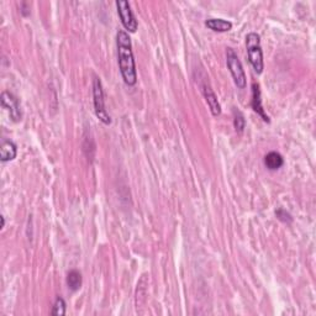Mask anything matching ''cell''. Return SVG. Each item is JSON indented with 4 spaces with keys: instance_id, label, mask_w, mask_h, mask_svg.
Instances as JSON below:
<instances>
[{
    "instance_id": "1",
    "label": "cell",
    "mask_w": 316,
    "mask_h": 316,
    "mask_svg": "<svg viewBox=\"0 0 316 316\" xmlns=\"http://www.w3.org/2000/svg\"><path fill=\"white\" fill-rule=\"evenodd\" d=\"M116 46H118L119 67L122 79L127 85H135L137 82V73H136L135 57L132 52V44L129 33L119 30L116 35Z\"/></svg>"
},
{
    "instance_id": "5",
    "label": "cell",
    "mask_w": 316,
    "mask_h": 316,
    "mask_svg": "<svg viewBox=\"0 0 316 316\" xmlns=\"http://www.w3.org/2000/svg\"><path fill=\"white\" fill-rule=\"evenodd\" d=\"M116 9H118V14L120 16L121 24L124 25V27L129 32H136L138 24L132 10H131L129 2H126V0H118L116 2Z\"/></svg>"
},
{
    "instance_id": "7",
    "label": "cell",
    "mask_w": 316,
    "mask_h": 316,
    "mask_svg": "<svg viewBox=\"0 0 316 316\" xmlns=\"http://www.w3.org/2000/svg\"><path fill=\"white\" fill-rule=\"evenodd\" d=\"M203 93H204L205 99H206L207 105H209L210 112H212L213 116L220 115L221 114V105L218 100V96H216L214 90L212 89V87H210V85L207 83L203 84Z\"/></svg>"
},
{
    "instance_id": "13",
    "label": "cell",
    "mask_w": 316,
    "mask_h": 316,
    "mask_svg": "<svg viewBox=\"0 0 316 316\" xmlns=\"http://www.w3.org/2000/svg\"><path fill=\"white\" fill-rule=\"evenodd\" d=\"M65 309H67L65 301L61 297H58L56 299L55 305H53V309H52V311H51V314L55 316H63L65 315Z\"/></svg>"
},
{
    "instance_id": "6",
    "label": "cell",
    "mask_w": 316,
    "mask_h": 316,
    "mask_svg": "<svg viewBox=\"0 0 316 316\" xmlns=\"http://www.w3.org/2000/svg\"><path fill=\"white\" fill-rule=\"evenodd\" d=\"M2 105L4 109L9 112L10 119L14 122H19L22 118L21 107H20L19 99L16 98L14 94L10 92H3L2 93Z\"/></svg>"
},
{
    "instance_id": "15",
    "label": "cell",
    "mask_w": 316,
    "mask_h": 316,
    "mask_svg": "<svg viewBox=\"0 0 316 316\" xmlns=\"http://www.w3.org/2000/svg\"><path fill=\"white\" fill-rule=\"evenodd\" d=\"M275 216H277L279 220L283 221V223H292V220H293L292 215L283 209L277 210V212H275Z\"/></svg>"
},
{
    "instance_id": "9",
    "label": "cell",
    "mask_w": 316,
    "mask_h": 316,
    "mask_svg": "<svg viewBox=\"0 0 316 316\" xmlns=\"http://www.w3.org/2000/svg\"><path fill=\"white\" fill-rule=\"evenodd\" d=\"M205 26L210 28V30L216 31V32H227V31H230L232 28V22L224 19L212 18L205 21Z\"/></svg>"
},
{
    "instance_id": "3",
    "label": "cell",
    "mask_w": 316,
    "mask_h": 316,
    "mask_svg": "<svg viewBox=\"0 0 316 316\" xmlns=\"http://www.w3.org/2000/svg\"><path fill=\"white\" fill-rule=\"evenodd\" d=\"M226 63L237 88H240V89L246 88V75H244L243 65H242L235 51L230 47L226 50Z\"/></svg>"
},
{
    "instance_id": "2",
    "label": "cell",
    "mask_w": 316,
    "mask_h": 316,
    "mask_svg": "<svg viewBox=\"0 0 316 316\" xmlns=\"http://www.w3.org/2000/svg\"><path fill=\"white\" fill-rule=\"evenodd\" d=\"M246 47L247 55H249V61L252 64L253 69L257 75H261L263 72L264 62H263V52L261 47V38L258 33L250 32L246 36Z\"/></svg>"
},
{
    "instance_id": "14",
    "label": "cell",
    "mask_w": 316,
    "mask_h": 316,
    "mask_svg": "<svg viewBox=\"0 0 316 316\" xmlns=\"http://www.w3.org/2000/svg\"><path fill=\"white\" fill-rule=\"evenodd\" d=\"M233 126H235L236 131L238 133H242L246 126V120H244L243 115L240 112H235V119H233Z\"/></svg>"
},
{
    "instance_id": "11",
    "label": "cell",
    "mask_w": 316,
    "mask_h": 316,
    "mask_svg": "<svg viewBox=\"0 0 316 316\" xmlns=\"http://www.w3.org/2000/svg\"><path fill=\"white\" fill-rule=\"evenodd\" d=\"M264 164L269 170H277L284 164V159L282 157L280 153L278 152H269L268 155L264 157Z\"/></svg>"
},
{
    "instance_id": "4",
    "label": "cell",
    "mask_w": 316,
    "mask_h": 316,
    "mask_svg": "<svg viewBox=\"0 0 316 316\" xmlns=\"http://www.w3.org/2000/svg\"><path fill=\"white\" fill-rule=\"evenodd\" d=\"M93 98H94V110H95L96 118L100 120L102 124L110 125L112 124V118L105 109V99L104 90H102L101 82L99 78L94 79L93 83Z\"/></svg>"
},
{
    "instance_id": "10",
    "label": "cell",
    "mask_w": 316,
    "mask_h": 316,
    "mask_svg": "<svg viewBox=\"0 0 316 316\" xmlns=\"http://www.w3.org/2000/svg\"><path fill=\"white\" fill-rule=\"evenodd\" d=\"M18 155V147L14 142L11 141H4L2 145V150H0V159L2 162L13 161Z\"/></svg>"
},
{
    "instance_id": "16",
    "label": "cell",
    "mask_w": 316,
    "mask_h": 316,
    "mask_svg": "<svg viewBox=\"0 0 316 316\" xmlns=\"http://www.w3.org/2000/svg\"><path fill=\"white\" fill-rule=\"evenodd\" d=\"M5 226V219H4V216H2V227H4Z\"/></svg>"
},
{
    "instance_id": "12",
    "label": "cell",
    "mask_w": 316,
    "mask_h": 316,
    "mask_svg": "<svg viewBox=\"0 0 316 316\" xmlns=\"http://www.w3.org/2000/svg\"><path fill=\"white\" fill-rule=\"evenodd\" d=\"M82 283H83V280H82L81 272L73 269L68 273L67 284H68V288L72 290V292H77V290L81 289Z\"/></svg>"
},
{
    "instance_id": "8",
    "label": "cell",
    "mask_w": 316,
    "mask_h": 316,
    "mask_svg": "<svg viewBox=\"0 0 316 316\" xmlns=\"http://www.w3.org/2000/svg\"><path fill=\"white\" fill-rule=\"evenodd\" d=\"M252 108L258 115L261 116L266 122H269V116L267 115L262 105V96H261V88L260 85L253 83L252 84Z\"/></svg>"
}]
</instances>
